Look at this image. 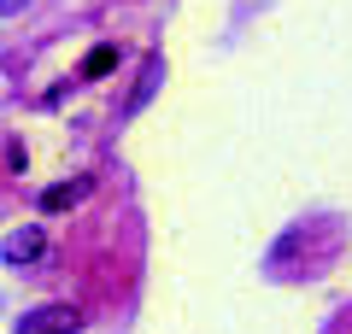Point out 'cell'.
Here are the masks:
<instances>
[{"label": "cell", "instance_id": "1", "mask_svg": "<svg viewBox=\"0 0 352 334\" xmlns=\"http://www.w3.org/2000/svg\"><path fill=\"white\" fill-rule=\"evenodd\" d=\"M12 334H82V311L76 305H36L30 317H18Z\"/></svg>", "mask_w": 352, "mask_h": 334}, {"label": "cell", "instance_id": "2", "mask_svg": "<svg viewBox=\"0 0 352 334\" xmlns=\"http://www.w3.org/2000/svg\"><path fill=\"white\" fill-rule=\"evenodd\" d=\"M0 252H6V264H36L41 252H47V235H41L36 223H30V229H12V235L0 241Z\"/></svg>", "mask_w": 352, "mask_h": 334}, {"label": "cell", "instance_id": "3", "mask_svg": "<svg viewBox=\"0 0 352 334\" xmlns=\"http://www.w3.org/2000/svg\"><path fill=\"white\" fill-rule=\"evenodd\" d=\"M88 188H94V182H88V176H82V182H53L47 194H41V211H71L76 199L88 194Z\"/></svg>", "mask_w": 352, "mask_h": 334}, {"label": "cell", "instance_id": "4", "mask_svg": "<svg viewBox=\"0 0 352 334\" xmlns=\"http://www.w3.org/2000/svg\"><path fill=\"white\" fill-rule=\"evenodd\" d=\"M159 71H164V59H159V53H147V65H141V82H135V94L124 100V111H141V106H147V94H153V82H159Z\"/></svg>", "mask_w": 352, "mask_h": 334}, {"label": "cell", "instance_id": "5", "mask_svg": "<svg viewBox=\"0 0 352 334\" xmlns=\"http://www.w3.org/2000/svg\"><path fill=\"white\" fill-rule=\"evenodd\" d=\"M112 65H118V47H94V53L82 59V76H106Z\"/></svg>", "mask_w": 352, "mask_h": 334}]
</instances>
